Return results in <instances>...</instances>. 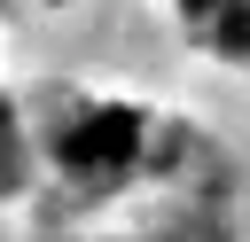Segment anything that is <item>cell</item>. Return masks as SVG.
Wrapping results in <instances>:
<instances>
[{
  "mask_svg": "<svg viewBox=\"0 0 250 242\" xmlns=\"http://www.w3.org/2000/svg\"><path fill=\"white\" fill-rule=\"evenodd\" d=\"M39 242H242L234 211H195V219H164V226H117V234H39Z\"/></svg>",
  "mask_w": 250,
  "mask_h": 242,
  "instance_id": "1",
  "label": "cell"
}]
</instances>
